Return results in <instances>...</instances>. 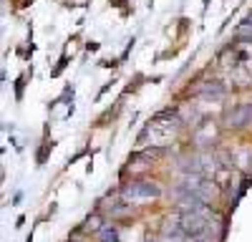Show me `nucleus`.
<instances>
[{"mask_svg": "<svg viewBox=\"0 0 252 242\" xmlns=\"http://www.w3.org/2000/svg\"><path fill=\"white\" fill-rule=\"evenodd\" d=\"M121 199L129 202V205H139V202H149V199H159L164 194V189L152 179H134V182H126L119 189Z\"/></svg>", "mask_w": 252, "mask_h": 242, "instance_id": "nucleus-1", "label": "nucleus"}, {"mask_svg": "<svg viewBox=\"0 0 252 242\" xmlns=\"http://www.w3.org/2000/svg\"><path fill=\"white\" fill-rule=\"evenodd\" d=\"M252 124V104H237L232 111H227L224 114V126L227 129H247Z\"/></svg>", "mask_w": 252, "mask_h": 242, "instance_id": "nucleus-2", "label": "nucleus"}, {"mask_svg": "<svg viewBox=\"0 0 252 242\" xmlns=\"http://www.w3.org/2000/svg\"><path fill=\"white\" fill-rule=\"evenodd\" d=\"M101 222H103V217H101V212L98 210H94L89 217H86V222H83V225L78 227V232H98L103 225H101Z\"/></svg>", "mask_w": 252, "mask_h": 242, "instance_id": "nucleus-3", "label": "nucleus"}, {"mask_svg": "<svg viewBox=\"0 0 252 242\" xmlns=\"http://www.w3.org/2000/svg\"><path fill=\"white\" fill-rule=\"evenodd\" d=\"M98 242H121V232L116 225H103L98 230Z\"/></svg>", "mask_w": 252, "mask_h": 242, "instance_id": "nucleus-4", "label": "nucleus"}, {"mask_svg": "<svg viewBox=\"0 0 252 242\" xmlns=\"http://www.w3.org/2000/svg\"><path fill=\"white\" fill-rule=\"evenodd\" d=\"M184 240H187V235H182V232H161V237L157 242H184Z\"/></svg>", "mask_w": 252, "mask_h": 242, "instance_id": "nucleus-5", "label": "nucleus"}, {"mask_svg": "<svg viewBox=\"0 0 252 242\" xmlns=\"http://www.w3.org/2000/svg\"><path fill=\"white\" fill-rule=\"evenodd\" d=\"M235 35H237V38H252V23H250V20H245L242 26H237Z\"/></svg>", "mask_w": 252, "mask_h": 242, "instance_id": "nucleus-6", "label": "nucleus"}, {"mask_svg": "<svg viewBox=\"0 0 252 242\" xmlns=\"http://www.w3.org/2000/svg\"><path fill=\"white\" fill-rule=\"evenodd\" d=\"M53 149V141H46V144H43V149H40L38 151V164H46V154Z\"/></svg>", "mask_w": 252, "mask_h": 242, "instance_id": "nucleus-7", "label": "nucleus"}, {"mask_svg": "<svg viewBox=\"0 0 252 242\" xmlns=\"http://www.w3.org/2000/svg\"><path fill=\"white\" fill-rule=\"evenodd\" d=\"M23 84H26V76H20L18 84H15V98H18V101L23 98Z\"/></svg>", "mask_w": 252, "mask_h": 242, "instance_id": "nucleus-8", "label": "nucleus"}, {"mask_svg": "<svg viewBox=\"0 0 252 242\" xmlns=\"http://www.w3.org/2000/svg\"><path fill=\"white\" fill-rule=\"evenodd\" d=\"M68 242H86V240H68Z\"/></svg>", "mask_w": 252, "mask_h": 242, "instance_id": "nucleus-9", "label": "nucleus"}, {"mask_svg": "<svg viewBox=\"0 0 252 242\" xmlns=\"http://www.w3.org/2000/svg\"><path fill=\"white\" fill-rule=\"evenodd\" d=\"M247 20H250V23H252V15H250V18H247Z\"/></svg>", "mask_w": 252, "mask_h": 242, "instance_id": "nucleus-10", "label": "nucleus"}]
</instances>
